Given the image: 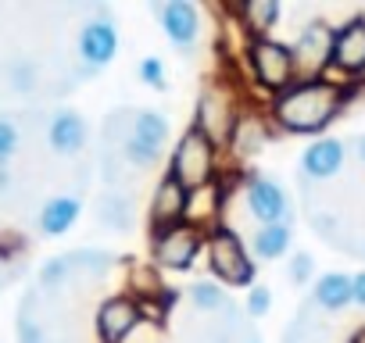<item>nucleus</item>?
Returning a JSON list of instances; mask_svg holds the SVG:
<instances>
[{"instance_id":"nucleus-31","label":"nucleus","mask_w":365,"mask_h":343,"mask_svg":"<svg viewBox=\"0 0 365 343\" xmlns=\"http://www.w3.org/2000/svg\"><path fill=\"white\" fill-rule=\"evenodd\" d=\"M354 304H358V307H365V268L354 275Z\"/></svg>"},{"instance_id":"nucleus-24","label":"nucleus","mask_w":365,"mask_h":343,"mask_svg":"<svg viewBox=\"0 0 365 343\" xmlns=\"http://www.w3.org/2000/svg\"><path fill=\"white\" fill-rule=\"evenodd\" d=\"M187 297H190V304H194L197 311H208V315H212V311H233L226 290H222L215 279H197V283H190Z\"/></svg>"},{"instance_id":"nucleus-25","label":"nucleus","mask_w":365,"mask_h":343,"mask_svg":"<svg viewBox=\"0 0 365 343\" xmlns=\"http://www.w3.org/2000/svg\"><path fill=\"white\" fill-rule=\"evenodd\" d=\"M136 75H140V83L150 86V90H165V86H168V75H165L161 58H143V61L136 65Z\"/></svg>"},{"instance_id":"nucleus-37","label":"nucleus","mask_w":365,"mask_h":343,"mask_svg":"<svg viewBox=\"0 0 365 343\" xmlns=\"http://www.w3.org/2000/svg\"><path fill=\"white\" fill-rule=\"evenodd\" d=\"M361 79H365V75H361Z\"/></svg>"},{"instance_id":"nucleus-14","label":"nucleus","mask_w":365,"mask_h":343,"mask_svg":"<svg viewBox=\"0 0 365 343\" xmlns=\"http://www.w3.org/2000/svg\"><path fill=\"white\" fill-rule=\"evenodd\" d=\"M86 139H90V125H86V118H83L79 111L61 107V111L51 115L47 143H51L54 154H61V157H76V154L86 147Z\"/></svg>"},{"instance_id":"nucleus-17","label":"nucleus","mask_w":365,"mask_h":343,"mask_svg":"<svg viewBox=\"0 0 365 343\" xmlns=\"http://www.w3.org/2000/svg\"><path fill=\"white\" fill-rule=\"evenodd\" d=\"M222 208H226V201H222V183L215 179V183H208V186H201V190H190L187 222L197 226V229H205V233H212V229H219Z\"/></svg>"},{"instance_id":"nucleus-30","label":"nucleus","mask_w":365,"mask_h":343,"mask_svg":"<svg viewBox=\"0 0 365 343\" xmlns=\"http://www.w3.org/2000/svg\"><path fill=\"white\" fill-rule=\"evenodd\" d=\"M8 75H11V86H15L19 93H29V90L36 86V65H33V61H15Z\"/></svg>"},{"instance_id":"nucleus-26","label":"nucleus","mask_w":365,"mask_h":343,"mask_svg":"<svg viewBox=\"0 0 365 343\" xmlns=\"http://www.w3.org/2000/svg\"><path fill=\"white\" fill-rule=\"evenodd\" d=\"M19 143H22L19 125H15L11 118H0V168H4V164L19 154Z\"/></svg>"},{"instance_id":"nucleus-32","label":"nucleus","mask_w":365,"mask_h":343,"mask_svg":"<svg viewBox=\"0 0 365 343\" xmlns=\"http://www.w3.org/2000/svg\"><path fill=\"white\" fill-rule=\"evenodd\" d=\"M347 343H365V325H361V329H358V332H354V336H351Z\"/></svg>"},{"instance_id":"nucleus-6","label":"nucleus","mask_w":365,"mask_h":343,"mask_svg":"<svg viewBox=\"0 0 365 343\" xmlns=\"http://www.w3.org/2000/svg\"><path fill=\"white\" fill-rule=\"evenodd\" d=\"M76 51H79V61L86 68V75L108 68L118 54V26H115V15L108 8H97L93 19L83 22L79 29V40H76Z\"/></svg>"},{"instance_id":"nucleus-8","label":"nucleus","mask_w":365,"mask_h":343,"mask_svg":"<svg viewBox=\"0 0 365 343\" xmlns=\"http://www.w3.org/2000/svg\"><path fill=\"white\" fill-rule=\"evenodd\" d=\"M237 104L230 97V90L222 86H205L194 107V129H201L215 147H230L233 125H237Z\"/></svg>"},{"instance_id":"nucleus-11","label":"nucleus","mask_w":365,"mask_h":343,"mask_svg":"<svg viewBox=\"0 0 365 343\" xmlns=\"http://www.w3.org/2000/svg\"><path fill=\"white\" fill-rule=\"evenodd\" d=\"M150 11L158 15L161 33L175 51L194 54V47L201 43V11L190 0H165V4H150Z\"/></svg>"},{"instance_id":"nucleus-27","label":"nucleus","mask_w":365,"mask_h":343,"mask_svg":"<svg viewBox=\"0 0 365 343\" xmlns=\"http://www.w3.org/2000/svg\"><path fill=\"white\" fill-rule=\"evenodd\" d=\"M244 307H247V315H251V318H262V315H269V311H272V290H269V286H262V283H255V286L247 290V300H244Z\"/></svg>"},{"instance_id":"nucleus-22","label":"nucleus","mask_w":365,"mask_h":343,"mask_svg":"<svg viewBox=\"0 0 365 343\" xmlns=\"http://www.w3.org/2000/svg\"><path fill=\"white\" fill-rule=\"evenodd\" d=\"M290 243H294V226H262V229H255L251 250L262 261H279V258H287Z\"/></svg>"},{"instance_id":"nucleus-29","label":"nucleus","mask_w":365,"mask_h":343,"mask_svg":"<svg viewBox=\"0 0 365 343\" xmlns=\"http://www.w3.org/2000/svg\"><path fill=\"white\" fill-rule=\"evenodd\" d=\"M19 343H47L40 322L33 318V311L26 304H22V315H19Z\"/></svg>"},{"instance_id":"nucleus-1","label":"nucleus","mask_w":365,"mask_h":343,"mask_svg":"<svg viewBox=\"0 0 365 343\" xmlns=\"http://www.w3.org/2000/svg\"><path fill=\"white\" fill-rule=\"evenodd\" d=\"M347 104V86L333 79H297L290 90L272 97L269 111L283 132H322Z\"/></svg>"},{"instance_id":"nucleus-35","label":"nucleus","mask_w":365,"mask_h":343,"mask_svg":"<svg viewBox=\"0 0 365 343\" xmlns=\"http://www.w3.org/2000/svg\"><path fill=\"white\" fill-rule=\"evenodd\" d=\"M247 343H262V339H247Z\"/></svg>"},{"instance_id":"nucleus-3","label":"nucleus","mask_w":365,"mask_h":343,"mask_svg":"<svg viewBox=\"0 0 365 343\" xmlns=\"http://www.w3.org/2000/svg\"><path fill=\"white\" fill-rule=\"evenodd\" d=\"M215 164H219V147L201 132V129H187L179 136L175 150H172V161H168V176L175 183H182L187 190H201L208 183H215Z\"/></svg>"},{"instance_id":"nucleus-18","label":"nucleus","mask_w":365,"mask_h":343,"mask_svg":"<svg viewBox=\"0 0 365 343\" xmlns=\"http://www.w3.org/2000/svg\"><path fill=\"white\" fill-rule=\"evenodd\" d=\"M315 304L322 311H344L354 304V275L347 272H322L315 279V290H312Z\"/></svg>"},{"instance_id":"nucleus-28","label":"nucleus","mask_w":365,"mask_h":343,"mask_svg":"<svg viewBox=\"0 0 365 343\" xmlns=\"http://www.w3.org/2000/svg\"><path fill=\"white\" fill-rule=\"evenodd\" d=\"M290 283H297V286H304V283H312V272H315V258L308 254V250H297L294 258H290Z\"/></svg>"},{"instance_id":"nucleus-4","label":"nucleus","mask_w":365,"mask_h":343,"mask_svg":"<svg viewBox=\"0 0 365 343\" xmlns=\"http://www.w3.org/2000/svg\"><path fill=\"white\" fill-rule=\"evenodd\" d=\"M205 258H208V268H212V275L219 283H226V286H247V290L255 286L258 265H255L251 250L244 247V240L233 229H226V226L212 229L208 233V243H205Z\"/></svg>"},{"instance_id":"nucleus-15","label":"nucleus","mask_w":365,"mask_h":343,"mask_svg":"<svg viewBox=\"0 0 365 343\" xmlns=\"http://www.w3.org/2000/svg\"><path fill=\"white\" fill-rule=\"evenodd\" d=\"M344 157H347V147L333 136H322L315 143L304 147L301 154V172L308 179H333L336 172L344 168Z\"/></svg>"},{"instance_id":"nucleus-13","label":"nucleus","mask_w":365,"mask_h":343,"mask_svg":"<svg viewBox=\"0 0 365 343\" xmlns=\"http://www.w3.org/2000/svg\"><path fill=\"white\" fill-rule=\"evenodd\" d=\"M187 208H190V190L175 183L172 176H165L150 197V233L182 226L187 222Z\"/></svg>"},{"instance_id":"nucleus-7","label":"nucleus","mask_w":365,"mask_h":343,"mask_svg":"<svg viewBox=\"0 0 365 343\" xmlns=\"http://www.w3.org/2000/svg\"><path fill=\"white\" fill-rule=\"evenodd\" d=\"M244 201L251 218H258L262 226H294V204L287 197V190L262 176V172H247L244 176Z\"/></svg>"},{"instance_id":"nucleus-20","label":"nucleus","mask_w":365,"mask_h":343,"mask_svg":"<svg viewBox=\"0 0 365 343\" xmlns=\"http://www.w3.org/2000/svg\"><path fill=\"white\" fill-rule=\"evenodd\" d=\"M237 11H240V19H244L247 36H269V29H276V22H279V15H283L279 0H244Z\"/></svg>"},{"instance_id":"nucleus-9","label":"nucleus","mask_w":365,"mask_h":343,"mask_svg":"<svg viewBox=\"0 0 365 343\" xmlns=\"http://www.w3.org/2000/svg\"><path fill=\"white\" fill-rule=\"evenodd\" d=\"M147 322L143 300L133 293H115L97 307V336L101 343H125L140 325Z\"/></svg>"},{"instance_id":"nucleus-5","label":"nucleus","mask_w":365,"mask_h":343,"mask_svg":"<svg viewBox=\"0 0 365 343\" xmlns=\"http://www.w3.org/2000/svg\"><path fill=\"white\" fill-rule=\"evenodd\" d=\"M205 243H208V233L205 229L182 222L175 229L150 233V258L165 272H190L197 265V258L205 254Z\"/></svg>"},{"instance_id":"nucleus-12","label":"nucleus","mask_w":365,"mask_h":343,"mask_svg":"<svg viewBox=\"0 0 365 343\" xmlns=\"http://www.w3.org/2000/svg\"><path fill=\"white\" fill-rule=\"evenodd\" d=\"M290 51H294L301 79H326L329 58H333V26H326V22L304 26L301 36L290 43Z\"/></svg>"},{"instance_id":"nucleus-19","label":"nucleus","mask_w":365,"mask_h":343,"mask_svg":"<svg viewBox=\"0 0 365 343\" xmlns=\"http://www.w3.org/2000/svg\"><path fill=\"white\" fill-rule=\"evenodd\" d=\"M265 143H269V129H265L262 115H240L237 125H233V136H230V150H233L240 161H247V157H255Z\"/></svg>"},{"instance_id":"nucleus-10","label":"nucleus","mask_w":365,"mask_h":343,"mask_svg":"<svg viewBox=\"0 0 365 343\" xmlns=\"http://www.w3.org/2000/svg\"><path fill=\"white\" fill-rule=\"evenodd\" d=\"M329 72L344 79L365 75V15H354L340 26H333V58Z\"/></svg>"},{"instance_id":"nucleus-21","label":"nucleus","mask_w":365,"mask_h":343,"mask_svg":"<svg viewBox=\"0 0 365 343\" xmlns=\"http://www.w3.org/2000/svg\"><path fill=\"white\" fill-rule=\"evenodd\" d=\"M129 132H133L136 139H143L147 147L165 150V143H168V118H165L161 111H154V107H140V111H133V118H129Z\"/></svg>"},{"instance_id":"nucleus-23","label":"nucleus","mask_w":365,"mask_h":343,"mask_svg":"<svg viewBox=\"0 0 365 343\" xmlns=\"http://www.w3.org/2000/svg\"><path fill=\"white\" fill-rule=\"evenodd\" d=\"M97 218L115 229V233H125L133 226V201L125 194H104L101 204H97Z\"/></svg>"},{"instance_id":"nucleus-2","label":"nucleus","mask_w":365,"mask_h":343,"mask_svg":"<svg viewBox=\"0 0 365 343\" xmlns=\"http://www.w3.org/2000/svg\"><path fill=\"white\" fill-rule=\"evenodd\" d=\"M244 58H247L251 79H255L265 93H272V97H279L283 90H290V86L301 79L290 43H279V40H272V36H247Z\"/></svg>"},{"instance_id":"nucleus-34","label":"nucleus","mask_w":365,"mask_h":343,"mask_svg":"<svg viewBox=\"0 0 365 343\" xmlns=\"http://www.w3.org/2000/svg\"><path fill=\"white\" fill-rule=\"evenodd\" d=\"M4 186H8V172H4V168H0V190H4Z\"/></svg>"},{"instance_id":"nucleus-33","label":"nucleus","mask_w":365,"mask_h":343,"mask_svg":"<svg viewBox=\"0 0 365 343\" xmlns=\"http://www.w3.org/2000/svg\"><path fill=\"white\" fill-rule=\"evenodd\" d=\"M358 157H361V161H365V136H361V139H358Z\"/></svg>"},{"instance_id":"nucleus-16","label":"nucleus","mask_w":365,"mask_h":343,"mask_svg":"<svg viewBox=\"0 0 365 343\" xmlns=\"http://www.w3.org/2000/svg\"><path fill=\"white\" fill-rule=\"evenodd\" d=\"M79 215H83V201L72 197V194H61V197H51V201L40 208L36 226H40L43 236H65V233L79 222Z\"/></svg>"},{"instance_id":"nucleus-36","label":"nucleus","mask_w":365,"mask_h":343,"mask_svg":"<svg viewBox=\"0 0 365 343\" xmlns=\"http://www.w3.org/2000/svg\"><path fill=\"white\" fill-rule=\"evenodd\" d=\"M361 254H365V247H361Z\"/></svg>"}]
</instances>
